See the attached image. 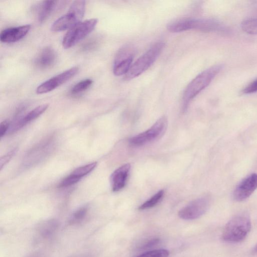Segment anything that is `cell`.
<instances>
[{
    "label": "cell",
    "mask_w": 257,
    "mask_h": 257,
    "mask_svg": "<svg viewBox=\"0 0 257 257\" xmlns=\"http://www.w3.org/2000/svg\"><path fill=\"white\" fill-rule=\"evenodd\" d=\"M222 25L218 22L209 19L185 18L173 21L167 26V29L172 33L196 30L204 32L222 31Z\"/></svg>",
    "instance_id": "1"
},
{
    "label": "cell",
    "mask_w": 257,
    "mask_h": 257,
    "mask_svg": "<svg viewBox=\"0 0 257 257\" xmlns=\"http://www.w3.org/2000/svg\"><path fill=\"white\" fill-rule=\"evenodd\" d=\"M221 69V65L213 66L201 72L188 84L183 96L184 109L191 100L209 85Z\"/></svg>",
    "instance_id": "2"
},
{
    "label": "cell",
    "mask_w": 257,
    "mask_h": 257,
    "mask_svg": "<svg viewBox=\"0 0 257 257\" xmlns=\"http://www.w3.org/2000/svg\"><path fill=\"white\" fill-rule=\"evenodd\" d=\"M251 227V222L248 216L237 215L232 217L225 225L222 239L229 242L242 241L248 235Z\"/></svg>",
    "instance_id": "3"
},
{
    "label": "cell",
    "mask_w": 257,
    "mask_h": 257,
    "mask_svg": "<svg viewBox=\"0 0 257 257\" xmlns=\"http://www.w3.org/2000/svg\"><path fill=\"white\" fill-rule=\"evenodd\" d=\"M165 45L163 42H158L152 46L132 65L129 71L124 75V79H132L146 71L159 56L164 48Z\"/></svg>",
    "instance_id": "4"
},
{
    "label": "cell",
    "mask_w": 257,
    "mask_h": 257,
    "mask_svg": "<svg viewBox=\"0 0 257 257\" xmlns=\"http://www.w3.org/2000/svg\"><path fill=\"white\" fill-rule=\"evenodd\" d=\"M85 6L84 1H74L67 12L53 23L51 30L58 32L70 29L80 23L85 13Z\"/></svg>",
    "instance_id": "5"
},
{
    "label": "cell",
    "mask_w": 257,
    "mask_h": 257,
    "mask_svg": "<svg viewBox=\"0 0 257 257\" xmlns=\"http://www.w3.org/2000/svg\"><path fill=\"white\" fill-rule=\"evenodd\" d=\"M98 20L92 18L81 22L71 29L64 36L62 45L64 48H70L83 40L95 28Z\"/></svg>",
    "instance_id": "6"
},
{
    "label": "cell",
    "mask_w": 257,
    "mask_h": 257,
    "mask_svg": "<svg viewBox=\"0 0 257 257\" xmlns=\"http://www.w3.org/2000/svg\"><path fill=\"white\" fill-rule=\"evenodd\" d=\"M167 123L166 117H161L150 128L131 138L130 144L133 147H141L159 139L165 134Z\"/></svg>",
    "instance_id": "7"
},
{
    "label": "cell",
    "mask_w": 257,
    "mask_h": 257,
    "mask_svg": "<svg viewBox=\"0 0 257 257\" xmlns=\"http://www.w3.org/2000/svg\"><path fill=\"white\" fill-rule=\"evenodd\" d=\"M210 199L206 197L193 200L182 208L178 212V216L184 220H193L203 215L208 209Z\"/></svg>",
    "instance_id": "8"
},
{
    "label": "cell",
    "mask_w": 257,
    "mask_h": 257,
    "mask_svg": "<svg viewBox=\"0 0 257 257\" xmlns=\"http://www.w3.org/2000/svg\"><path fill=\"white\" fill-rule=\"evenodd\" d=\"M135 54V50L131 46L121 48L117 53L113 63V72L115 76L125 75L129 71Z\"/></svg>",
    "instance_id": "9"
},
{
    "label": "cell",
    "mask_w": 257,
    "mask_h": 257,
    "mask_svg": "<svg viewBox=\"0 0 257 257\" xmlns=\"http://www.w3.org/2000/svg\"><path fill=\"white\" fill-rule=\"evenodd\" d=\"M78 70L77 66H74L50 78L37 87L36 93L43 94L51 91L72 78Z\"/></svg>",
    "instance_id": "10"
},
{
    "label": "cell",
    "mask_w": 257,
    "mask_h": 257,
    "mask_svg": "<svg viewBox=\"0 0 257 257\" xmlns=\"http://www.w3.org/2000/svg\"><path fill=\"white\" fill-rule=\"evenodd\" d=\"M257 188V174L253 173L244 179L236 187L233 198L237 201H242L249 197Z\"/></svg>",
    "instance_id": "11"
},
{
    "label": "cell",
    "mask_w": 257,
    "mask_h": 257,
    "mask_svg": "<svg viewBox=\"0 0 257 257\" xmlns=\"http://www.w3.org/2000/svg\"><path fill=\"white\" fill-rule=\"evenodd\" d=\"M61 2L56 1L41 2L33 6L31 13L40 23H42L59 7Z\"/></svg>",
    "instance_id": "12"
},
{
    "label": "cell",
    "mask_w": 257,
    "mask_h": 257,
    "mask_svg": "<svg viewBox=\"0 0 257 257\" xmlns=\"http://www.w3.org/2000/svg\"><path fill=\"white\" fill-rule=\"evenodd\" d=\"M31 26L23 25L8 28L2 31L0 40L4 43H14L23 39L29 32Z\"/></svg>",
    "instance_id": "13"
},
{
    "label": "cell",
    "mask_w": 257,
    "mask_h": 257,
    "mask_svg": "<svg viewBox=\"0 0 257 257\" xmlns=\"http://www.w3.org/2000/svg\"><path fill=\"white\" fill-rule=\"evenodd\" d=\"M130 169V164H125L112 173L110 176V183L113 192L120 191L125 186Z\"/></svg>",
    "instance_id": "14"
},
{
    "label": "cell",
    "mask_w": 257,
    "mask_h": 257,
    "mask_svg": "<svg viewBox=\"0 0 257 257\" xmlns=\"http://www.w3.org/2000/svg\"><path fill=\"white\" fill-rule=\"evenodd\" d=\"M57 54L51 47H47L43 49L34 60L35 66L41 69L52 67L56 62Z\"/></svg>",
    "instance_id": "15"
},
{
    "label": "cell",
    "mask_w": 257,
    "mask_h": 257,
    "mask_svg": "<svg viewBox=\"0 0 257 257\" xmlns=\"http://www.w3.org/2000/svg\"><path fill=\"white\" fill-rule=\"evenodd\" d=\"M48 107V104H43L39 105L28 112L26 115L22 116V120L24 125H26L28 123L37 118L45 112Z\"/></svg>",
    "instance_id": "16"
},
{
    "label": "cell",
    "mask_w": 257,
    "mask_h": 257,
    "mask_svg": "<svg viewBox=\"0 0 257 257\" xmlns=\"http://www.w3.org/2000/svg\"><path fill=\"white\" fill-rule=\"evenodd\" d=\"M96 162H93L79 167L75 169L70 174L80 180L83 177L91 172L96 167Z\"/></svg>",
    "instance_id": "17"
},
{
    "label": "cell",
    "mask_w": 257,
    "mask_h": 257,
    "mask_svg": "<svg viewBox=\"0 0 257 257\" xmlns=\"http://www.w3.org/2000/svg\"><path fill=\"white\" fill-rule=\"evenodd\" d=\"M164 190H160L151 198L140 205L138 209L139 210H145L153 207L161 200L164 196Z\"/></svg>",
    "instance_id": "18"
},
{
    "label": "cell",
    "mask_w": 257,
    "mask_h": 257,
    "mask_svg": "<svg viewBox=\"0 0 257 257\" xmlns=\"http://www.w3.org/2000/svg\"><path fill=\"white\" fill-rule=\"evenodd\" d=\"M245 32L252 35H257V18H249L243 20L241 25Z\"/></svg>",
    "instance_id": "19"
},
{
    "label": "cell",
    "mask_w": 257,
    "mask_h": 257,
    "mask_svg": "<svg viewBox=\"0 0 257 257\" xmlns=\"http://www.w3.org/2000/svg\"><path fill=\"white\" fill-rule=\"evenodd\" d=\"M93 83L92 80L86 79L75 84L70 90L72 95H77L88 89Z\"/></svg>",
    "instance_id": "20"
},
{
    "label": "cell",
    "mask_w": 257,
    "mask_h": 257,
    "mask_svg": "<svg viewBox=\"0 0 257 257\" xmlns=\"http://www.w3.org/2000/svg\"><path fill=\"white\" fill-rule=\"evenodd\" d=\"M57 222L53 219L48 220L44 223L41 228L40 231L43 237L50 235L57 228Z\"/></svg>",
    "instance_id": "21"
},
{
    "label": "cell",
    "mask_w": 257,
    "mask_h": 257,
    "mask_svg": "<svg viewBox=\"0 0 257 257\" xmlns=\"http://www.w3.org/2000/svg\"><path fill=\"white\" fill-rule=\"evenodd\" d=\"M169 254L167 249H158L146 251L137 257H168Z\"/></svg>",
    "instance_id": "22"
},
{
    "label": "cell",
    "mask_w": 257,
    "mask_h": 257,
    "mask_svg": "<svg viewBox=\"0 0 257 257\" xmlns=\"http://www.w3.org/2000/svg\"><path fill=\"white\" fill-rule=\"evenodd\" d=\"M88 208L86 206H83L78 209L72 214L70 222L75 223L82 220L85 217Z\"/></svg>",
    "instance_id": "23"
},
{
    "label": "cell",
    "mask_w": 257,
    "mask_h": 257,
    "mask_svg": "<svg viewBox=\"0 0 257 257\" xmlns=\"http://www.w3.org/2000/svg\"><path fill=\"white\" fill-rule=\"evenodd\" d=\"M98 39L96 37L91 38L86 41L82 46L83 51H90L94 49L98 45Z\"/></svg>",
    "instance_id": "24"
},
{
    "label": "cell",
    "mask_w": 257,
    "mask_h": 257,
    "mask_svg": "<svg viewBox=\"0 0 257 257\" xmlns=\"http://www.w3.org/2000/svg\"><path fill=\"white\" fill-rule=\"evenodd\" d=\"M16 151V149H14L1 158V169H2V168L10 161L13 156L15 155Z\"/></svg>",
    "instance_id": "25"
},
{
    "label": "cell",
    "mask_w": 257,
    "mask_h": 257,
    "mask_svg": "<svg viewBox=\"0 0 257 257\" xmlns=\"http://www.w3.org/2000/svg\"><path fill=\"white\" fill-rule=\"evenodd\" d=\"M257 92V79L248 85L243 90L245 94L252 93Z\"/></svg>",
    "instance_id": "26"
},
{
    "label": "cell",
    "mask_w": 257,
    "mask_h": 257,
    "mask_svg": "<svg viewBox=\"0 0 257 257\" xmlns=\"http://www.w3.org/2000/svg\"><path fill=\"white\" fill-rule=\"evenodd\" d=\"M10 123L7 120H4L1 123L0 136L2 138L8 131Z\"/></svg>",
    "instance_id": "27"
},
{
    "label": "cell",
    "mask_w": 257,
    "mask_h": 257,
    "mask_svg": "<svg viewBox=\"0 0 257 257\" xmlns=\"http://www.w3.org/2000/svg\"><path fill=\"white\" fill-rule=\"evenodd\" d=\"M159 238H153L146 242L142 247L141 248L144 249L149 248L156 245L159 242Z\"/></svg>",
    "instance_id": "28"
},
{
    "label": "cell",
    "mask_w": 257,
    "mask_h": 257,
    "mask_svg": "<svg viewBox=\"0 0 257 257\" xmlns=\"http://www.w3.org/2000/svg\"><path fill=\"white\" fill-rule=\"evenodd\" d=\"M254 251L257 252V244L255 245V247L254 248Z\"/></svg>",
    "instance_id": "29"
}]
</instances>
